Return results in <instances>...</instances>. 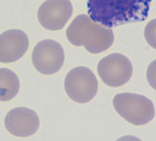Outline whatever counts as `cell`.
Returning a JSON list of instances; mask_svg holds the SVG:
<instances>
[{
    "instance_id": "8992f818",
    "label": "cell",
    "mask_w": 156,
    "mask_h": 141,
    "mask_svg": "<svg viewBox=\"0 0 156 141\" xmlns=\"http://www.w3.org/2000/svg\"><path fill=\"white\" fill-rule=\"evenodd\" d=\"M31 60L39 73L44 75L54 74L59 72L64 63L63 48L56 40H41L34 47Z\"/></svg>"
},
{
    "instance_id": "7a4b0ae2",
    "label": "cell",
    "mask_w": 156,
    "mask_h": 141,
    "mask_svg": "<svg viewBox=\"0 0 156 141\" xmlns=\"http://www.w3.org/2000/svg\"><path fill=\"white\" fill-rule=\"evenodd\" d=\"M66 37L71 44L85 49L93 54L106 51L114 43L113 30L93 21L86 14L78 15L66 29Z\"/></svg>"
},
{
    "instance_id": "8fae6325",
    "label": "cell",
    "mask_w": 156,
    "mask_h": 141,
    "mask_svg": "<svg viewBox=\"0 0 156 141\" xmlns=\"http://www.w3.org/2000/svg\"><path fill=\"white\" fill-rule=\"evenodd\" d=\"M144 38L147 43L156 50V19L151 20L144 29Z\"/></svg>"
},
{
    "instance_id": "52a82bcc",
    "label": "cell",
    "mask_w": 156,
    "mask_h": 141,
    "mask_svg": "<svg viewBox=\"0 0 156 141\" xmlns=\"http://www.w3.org/2000/svg\"><path fill=\"white\" fill-rule=\"evenodd\" d=\"M73 12L70 0H46L38 10L40 24L49 30H61Z\"/></svg>"
},
{
    "instance_id": "ba28073f",
    "label": "cell",
    "mask_w": 156,
    "mask_h": 141,
    "mask_svg": "<svg viewBox=\"0 0 156 141\" xmlns=\"http://www.w3.org/2000/svg\"><path fill=\"white\" fill-rule=\"evenodd\" d=\"M7 130L13 136L27 137L34 135L40 127V118L35 111L28 107L11 109L4 121Z\"/></svg>"
},
{
    "instance_id": "3957f363",
    "label": "cell",
    "mask_w": 156,
    "mask_h": 141,
    "mask_svg": "<svg viewBox=\"0 0 156 141\" xmlns=\"http://www.w3.org/2000/svg\"><path fill=\"white\" fill-rule=\"evenodd\" d=\"M113 106L122 118L134 126L146 125L155 116V108L151 100L138 94L116 95L113 99Z\"/></svg>"
},
{
    "instance_id": "6da1fadb",
    "label": "cell",
    "mask_w": 156,
    "mask_h": 141,
    "mask_svg": "<svg viewBox=\"0 0 156 141\" xmlns=\"http://www.w3.org/2000/svg\"><path fill=\"white\" fill-rule=\"evenodd\" d=\"M152 0H87L89 18L107 28L144 21Z\"/></svg>"
},
{
    "instance_id": "9c48e42d",
    "label": "cell",
    "mask_w": 156,
    "mask_h": 141,
    "mask_svg": "<svg viewBox=\"0 0 156 141\" xmlns=\"http://www.w3.org/2000/svg\"><path fill=\"white\" fill-rule=\"evenodd\" d=\"M28 35L21 29H9L0 34V62L19 60L29 49Z\"/></svg>"
},
{
    "instance_id": "5b68a950",
    "label": "cell",
    "mask_w": 156,
    "mask_h": 141,
    "mask_svg": "<svg viewBox=\"0 0 156 141\" xmlns=\"http://www.w3.org/2000/svg\"><path fill=\"white\" fill-rule=\"evenodd\" d=\"M98 73L106 85L119 87L130 80L133 66L129 59L123 54L111 53L99 60Z\"/></svg>"
},
{
    "instance_id": "4fadbf2b",
    "label": "cell",
    "mask_w": 156,
    "mask_h": 141,
    "mask_svg": "<svg viewBox=\"0 0 156 141\" xmlns=\"http://www.w3.org/2000/svg\"><path fill=\"white\" fill-rule=\"evenodd\" d=\"M116 141H142V140L134 136H124L119 137Z\"/></svg>"
},
{
    "instance_id": "30bf717a",
    "label": "cell",
    "mask_w": 156,
    "mask_h": 141,
    "mask_svg": "<svg viewBox=\"0 0 156 141\" xmlns=\"http://www.w3.org/2000/svg\"><path fill=\"white\" fill-rule=\"evenodd\" d=\"M20 89L18 75L8 68H0V102H8L17 96Z\"/></svg>"
},
{
    "instance_id": "277c9868",
    "label": "cell",
    "mask_w": 156,
    "mask_h": 141,
    "mask_svg": "<svg viewBox=\"0 0 156 141\" xmlns=\"http://www.w3.org/2000/svg\"><path fill=\"white\" fill-rule=\"evenodd\" d=\"M64 89L71 100L78 104H87L98 94V82L92 70L85 66L72 69L64 80Z\"/></svg>"
},
{
    "instance_id": "7c38bea8",
    "label": "cell",
    "mask_w": 156,
    "mask_h": 141,
    "mask_svg": "<svg viewBox=\"0 0 156 141\" xmlns=\"http://www.w3.org/2000/svg\"><path fill=\"white\" fill-rule=\"evenodd\" d=\"M146 78L150 86L156 90V60L149 64L146 72Z\"/></svg>"
}]
</instances>
